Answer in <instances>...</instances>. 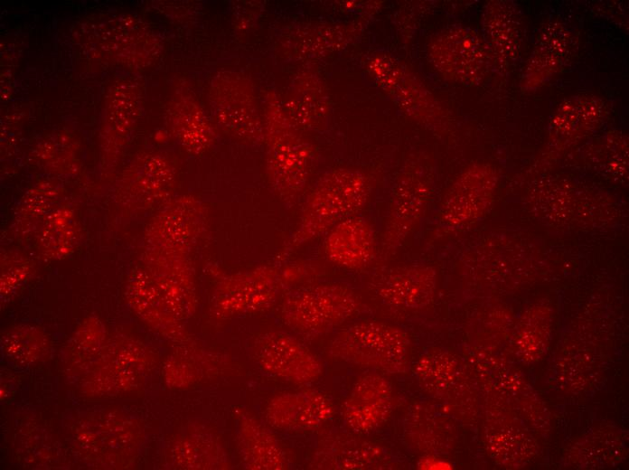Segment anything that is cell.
Listing matches in <instances>:
<instances>
[{
  "label": "cell",
  "mask_w": 629,
  "mask_h": 470,
  "mask_svg": "<svg viewBox=\"0 0 629 470\" xmlns=\"http://www.w3.org/2000/svg\"><path fill=\"white\" fill-rule=\"evenodd\" d=\"M315 269L305 261H274L237 272L212 265L214 278L210 314L216 321L256 315L270 309L284 294L310 277Z\"/></svg>",
  "instance_id": "cell-1"
},
{
  "label": "cell",
  "mask_w": 629,
  "mask_h": 470,
  "mask_svg": "<svg viewBox=\"0 0 629 470\" xmlns=\"http://www.w3.org/2000/svg\"><path fill=\"white\" fill-rule=\"evenodd\" d=\"M372 191L368 174L354 167L333 169L316 182L307 195L293 231L274 261L289 260L300 248L325 235L333 226L359 212Z\"/></svg>",
  "instance_id": "cell-2"
},
{
  "label": "cell",
  "mask_w": 629,
  "mask_h": 470,
  "mask_svg": "<svg viewBox=\"0 0 629 470\" xmlns=\"http://www.w3.org/2000/svg\"><path fill=\"white\" fill-rule=\"evenodd\" d=\"M264 141L269 185L283 202L292 205L307 185L314 151L274 95L267 108Z\"/></svg>",
  "instance_id": "cell-3"
},
{
  "label": "cell",
  "mask_w": 629,
  "mask_h": 470,
  "mask_svg": "<svg viewBox=\"0 0 629 470\" xmlns=\"http://www.w3.org/2000/svg\"><path fill=\"white\" fill-rule=\"evenodd\" d=\"M362 303L357 293L341 282H316L286 291L279 304L282 323L296 334L314 339L356 316Z\"/></svg>",
  "instance_id": "cell-4"
},
{
  "label": "cell",
  "mask_w": 629,
  "mask_h": 470,
  "mask_svg": "<svg viewBox=\"0 0 629 470\" xmlns=\"http://www.w3.org/2000/svg\"><path fill=\"white\" fill-rule=\"evenodd\" d=\"M408 333L388 323L367 320L340 330L327 352L334 360L390 374H402L408 367Z\"/></svg>",
  "instance_id": "cell-5"
},
{
  "label": "cell",
  "mask_w": 629,
  "mask_h": 470,
  "mask_svg": "<svg viewBox=\"0 0 629 470\" xmlns=\"http://www.w3.org/2000/svg\"><path fill=\"white\" fill-rule=\"evenodd\" d=\"M432 188L429 161L421 153L412 154L399 170L391 188L378 252L381 258L396 254L413 234L426 212Z\"/></svg>",
  "instance_id": "cell-6"
},
{
  "label": "cell",
  "mask_w": 629,
  "mask_h": 470,
  "mask_svg": "<svg viewBox=\"0 0 629 470\" xmlns=\"http://www.w3.org/2000/svg\"><path fill=\"white\" fill-rule=\"evenodd\" d=\"M370 77L406 116L419 125L445 131L451 118L430 90L400 61L392 55L377 52L365 61Z\"/></svg>",
  "instance_id": "cell-7"
},
{
  "label": "cell",
  "mask_w": 629,
  "mask_h": 470,
  "mask_svg": "<svg viewBox=\"0 0 629 470\" xmlns=\"http://www.w3.org/2000/svg\"><path fill=\"white\" fill-rule=\"evenodd\" d=\"M427 59L446 80L466 87L478 86L493 70L488 47L474 29L452 24L430 40Z\"/></svg>",
  "instance_id": "cell-8"
},
{
  "label": "cell",
  "mask_w": 629,
  "mask_h": 470,
  "mask_svg": "<svg viewBox=\"0 0 629 470\" xmlns=\"http://www.w3.org/2000/svg\"><path fill=\"white\" fill-rule=\"evenodd\" d=\"M210 101L214 118L229 134L250 144L264 140L253 90L242 75L218 73L211 81Z\"/></svg>",
  "instance_id": "cell-9"
},
{
  "label": "cell",
  "mask_w": 629,
  "mask_h": 470,
  "mask_svg": "<svg viewBox=\"0 0 629 470\" xmlns=\"http://www.w3.org/2000/svg\"><path fill=\"white\" fill-rule=\"evenodd\" d=\"M253 359L268 375L296 384H307L323 373L318 357L294 334L268 330L257 335L252 344Z\"/></svg>",
  "instance_id": "cell-10"
},
{
  "label": "cell",
  "mask_w": 629,
  "mask_h": 470,
  "mask_svg": "<svg viewBox=\"0 0 629 470\" xmlns=\"http://www.w3.org/2000/svg\"><path fill=\"white\" fill-rule=\"evenodd\" d=\"M498 176L488 164L466 167L453 182L442 202L439 221L450 229L478 221L491 205Z\"/></svg>",
  "instance_id": "cell-11"
},
{
  "label": "cell",
  "mask_w": 629,
  "mask_h": 470,
  "mask_svg": "<svg viewBox=\"0 0 629 470\" xmlns=\"http://www.w3.org/2000/svg\"><path fill=\"white\" fill-rule=\"evenodd\" d=\"M578 46L575 33L566 24L552 21L544 25L521 76L523 91H535L561 73L571 62Z\"/></svg>",
  "instance_id": "cell-12"
},
{
  "label": "cell",
  "mask_w": 629,
  "mask_h": 470,
  "mask_svg": "<svg viewBox=\"0 0 629 470\" xmlns=\"http://www.w3.org/2000/svg\"><path fill=\"white\" fill-rule=\"evenodd\" d=\"M87 41L96 45L99 54L127 64L150 61L158 52V41L149 30L130 16L108 18L92 25Z\"/></svg>",
  "instance_id": "cell-13"
},
{
  "label": "cell",
  "mask_w": 629,
  "mask_h": 470,
  "mask_svg": "<svg viewBox=\"0 0 629 470\" xmlns=\"http://www.w3.org/2000/svg\"><path fill=\"white\" fill-rule=\"evenodd\" d=\"M512 1L493 0L482 13V36L488 47L493 68L505 74L516 63L522 43V19Z\"/></svg>",
  "instance_id": "cell-14"
},
{
  "label": "cell",
  "mask_w": 629,
  "mask_h": 470,
  "mask_svg": "<svg viewBox=\"0 0 629 470\" xmlns=\"http://www.w3.org/2000/svg\"><path fill=\"white\" fill-rule=\"evenodd\" d=\"M364 20L341 24H307L287 30L279 40L283 53L292 60L326 57L346 48L364 32Z\"/></svg>",
  "instance_id": "cell-15"
},
{
  "label": "cell",
  "mask_w": 629,
  "mask_h": 470,
  "mask_svg": "<svg viewBox=\"0 0 629 470\" xmlns=\"http://www.w3.org/2000/svg\"><path fill=\"white\" fill-rule=\"evenodd\" d=\"M436 270L424 264H407L383 271L373 283V290L386 306L400 310H419L433 300Z\"/></svg>",
  "instance_id": "cell-16"
},
{
  "label": "cell",
  "mask_w": 629,
  "mask_h": 470,
  "mask_svg": "<svg viewBox=\"0 0 629 470\" xmlns=\"http://www.w3.org/2000/svg\"><path fill=\"white\" fill-rule=\"evenodd\" d=\"M323 249L330 262L350 270L369 267L379 252L374 228L360 214L333 226L325 234Z\"/></svg>",
  "instance_id": "cell-17"
},
{
  "label": "cell",
  "mask_w": 629,
  "mask_h": 470,
  "mask_svg": "<svg viewBox=\"0 0 629 470\" xmlns=\"http://www.w3.org/2000/svg\"><path fill=\"white\" fill-rule=\"evenodd\" d=\"M332 400L315 390L279 393L269 400L265 409V420L281 430H311L320 428L333 416Z\"/></svg>",
  "instance_id": "cell-18"
},
{
  "label": "cell",
  "mask_w": 629,
  "mask_h": 470,
  "mask_svg": "<svg viewBox=\"0 0 629 470\" xmlns=\"http://www.w3.org/2000/svg\"><path fill=\"white\" fill-rule=\"evenodd\" d=\"M392 402V388L384 377L377 373L363 375L344 400L343 420L355 433L371 432L389 419Z\"/></svg>",
  "instance_id": "cell-19"
},
{
  "label": "cell",
  "mask_w": 629,
  "mask_h": 470,
  "mask_svg": "<svg viewBox=\"0 0 629 470\" xmlns=\"http://www.w3.org/2000/svg\"><path fill=\"white\" fill-rule=\"evenodd\" d=\"M236 446L244 468L284 470L288 468L286 453L276 436L252 412L235 409Z\"/></svg>",
  "instance_id": "cell-20"
},
{
  "label": "cell",
  "mask_w": 629,
  "mask_h": 470,
  "mask_svg": "<svg viewBox=\"0 0 629 470\" xmlns=\"http://www.w3.org/2000/svg\"><path fill=\"white\" fill-rule=\"evenodd\" d=\"M608 114V104L599 96L581 93L568 97L550 116L549 136L552 141H568L584 136L599 128Z\"/></svg>",
  "instance_id": "cell-21"
},
{
  "label": "cell",
  "mask_w": 629,
  "mask_h": 470,
  "mask_svg": "<svg viewBox=\"0 0 629 470\" xmlns=\"http://www.w3.org/2000/svg\"><path fill=\"white\" fill-rule=\"evenodd\" d=\"M284 111L300 130H319L327 122L329 98L317 74L304 71L293 80L285 101Z\"/></svg>",
  "instance_id": "cell-22"
},
{
  "label": "cell",
  "mask_w": 629,
  "mask_h": 470,
  "mask_svg": "<svg viewBox=\"0 0 629 470\" xmlns=\"http://www.w3.org/2000/svg\"><path fill=\"white\" fill-rule=\"evenodd\" d=\"M131 286L133 306L152 329L179 343L192 341L183 320L171 310L146 270H139L135 275Z\"/></svg>",
  "instance_id": "cell-23"
},
{
  "label": "cell",
  "mask_w": 629,
  "mask_h": 470,
  "mask_svg": "<svg viewBox=\"0 0 629 470\" xmlns=\"http://www.w3.org/2000/svg\"><path fill=\"white\" fill-rule=\"evenodd\" d=\"M124 183L130 198L140 206L166 202L174 182V168L160 154L143 155L128 169Z\"/></svg>",
  "instance_id": "cell-24"
},
{
  "label": "cell",
  "mask_w": 629,
  "mask_h": 470,
  "mask_svg": "<svg viewBox=\"0 0 629 470\" xmlns=\"http://www.w3.org/2000/svg\"><path fill=\"white\" fill-rule=\"evenodd\" d=\"M169 116L174 133L183 146L192 154L207 150L214 139L212 127L193 98L179 94L172 101Z\"/></svg>",
  "instance_id": "cell-25"
},
{
  "label": "cell",
  "mask_w": 629,
  "mask_h": 470,
  "mask_svg": "<svg viewBox=\"0 0 629 470\" xmlns=\"http://www.w3.org/2000/svg\"><path fill=\"white\" fill-rule=\"evenodd\" d=\"M382 449L373 444L334 436L324 439L315 451L313 465L324 469H358L380 466Z\"/></svg>",
  "instance_id": "cell-26"
},
{
  "label": "cell",
  "mask_w": 629,
  "mask_h": 470,
  "mask_svg": "<svg viewBox=\"0 0 629 470\" xmlns=\"http://www.w3.org/2000/svg\"><path fill=\"white\" fill-rule=\"evenodd\" d=\"M141 91L129 80H119L110 90L104 114V136L120 146L130 134L139 115Z\"/></svg>",
  "instance_id": "cell-27"
},
{
  "label": "cell",
  "mask_w": 629,
  "mask_h": 470,
  "mask_svg": "<svg viewBox=\"0 0 629 470\" xmlns=\"http://www.w3.org/2000/svg\"><path fill=\"white\" fill-rule=\"evenodd\" d=\"M177 465L187 469H229L230 457L220 438L211 431L196 430L181 437L174 446Z\"/></svg>",
  "instance_id": "cell-28"
},
{
  "label": "cell",
  "mask_w": 629,
  "mask_h": 470,
  "mask_svg": "<svg viewBox=\"0 0 629 470\" xmlns=\"http://www.w3.org/2000/svg\"><path fill=\"white\" fill-rule=\"evenodd\" d=\"M221 364V357L188 343L166 360L163 374L169 387L184 389L214 374Z\"/></svg>",
  "instance_id": "cell-29"
}]
</instances>
